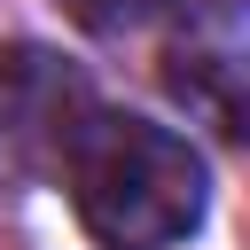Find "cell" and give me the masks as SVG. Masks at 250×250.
<instances>
[{
    "label": "cell",
    "instance_id": "obj_1",
    "mask_svg": "<svg viewBox=\"0 0 250 250\" xmlns=\"http://www.w3.org/2000/svg\"><path fill=\"white\" fill-rule=\"evenodd\" d=\"M55 180L70 188L78 227L102 250H172L203 227L211 211V172L203 148L156 117L133 109H86V125L70 133Z\"/></svg>",
    "mask_w": 250,
    "mask_h": 250
},
{
    "label": "cell",
    "instance_id": "obj_3",
    "mask_svg": "<svg viewBox=\"0 0 250 250\" xmlns=\"http://www.w3.org/2000/svg\"><path fill=\"white\" fill-rule=\"evenodd\" d=\"M78 31H94V39H125V31H141V23H156L172 0H55Z\"/></svg>",
    "mask_w": 250,
    "mask_h": 250
},
{
    "label": "cell",
    "instance_id": "obj_2",
    "mask_svg": "<svg viewBox=\"0 0 250 250\" xmlns=\"http://www.w3.org/2000/svg\"><path fill=\"white\" fill-rule=\"evenodd\" d=\"M86 109H94V86L70 55L39 39H0V195L55 180Z\"/></svg>",
    "mask_w": 250,
    "mask_h": 250
}]
</instances>
